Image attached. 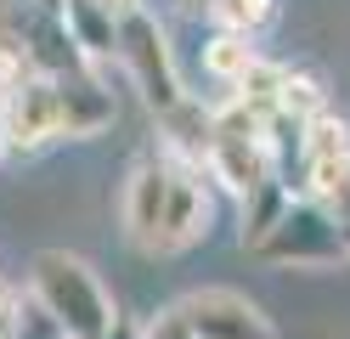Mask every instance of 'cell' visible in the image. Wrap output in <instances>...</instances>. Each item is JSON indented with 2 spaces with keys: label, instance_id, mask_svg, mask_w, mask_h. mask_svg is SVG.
Instances as JSON below:
<instances>
[{
  "label": "cell",
  "instance_id": "cell-19",
  "mask_svg": "<svg viewBox=\"0 0 350 339\" xmlns=\"http://www.w3.org/2000/svg\"><path fill=\"white\" fill-rule=\"evenodd\" d=\"M102 6H107V12H119V17H124V12H136V0H102Z\"/></svg>",
  "mask_w": 350,
  "mask_h": 339
},
{
  "label": "cell",
  "instance_id": "cell-15",
  "mask_svg": "<svg viewBox=\"0 0 350 339\" xmlns=\"http://www.w3.org/2000/svg\"><path fill=\"white\" fill-rule=\"evenodd\" d=\"M209 17L221 23L226 34H249V40H254V34L277 17V0H221V6H215Z\"/></svg>",
  "mask_w": 350,
  "mask_h": 339
},
{
  "label": "cell",
  "instance_id": "cell-9",
  "mask_svg": "<svg viewBox=\"0 0 350 339\" xmlns=\"http://www.w3.org/2000/svg\"><path fill=\"white\" fill-rule=\"evenodd\" d=\"M57 113H62V136H102L119 108H113V90L91 68H74L57 79Z\"/></svg>",
  "mask_w": 350,
  "mask_h": 339
},
{
  "label": "cell",
  "instance_id": "cell-4",
  "mask_svg": "<svg viewBox=\"0 0 350 339\" xmlns=\"http://www.w3.org/2000/svg\"><path fill=\"white\" fill-rule=\"evenodd\" d=\"M170 187H175V158L159 147V153H142L130 164V181H124V198H119V215H124V238L159 255V232H164V203H170Z\"/></svg>",
  "mask_w": 350,
  "mask_h": 339
},
{
  "label": "cell",
  "instance_id": "cell-16",
  "mask_svg": "<svg viewBox=\"0 0 350 339\" xmlns=\"http://www.w3.org/2000/svg\"><path fill=\"white\" fill-rule=\"evenodd\" d=\"M142 339H198V334H192L181 300H175V305H164L159 316H147V323H142Z\"/></svg>",
  "mask_w": 350,
  "mask_h": 339
},
{
  "label": "cell",
  "instance_id": "cell-13",
  "mask_svg": "<svg viewBox=\"0 0 350 339\" xmlns=\"http://www.w3.org/2000/svg\"><path fill=\"white\" fill-rule=\"evenodd\" d=\"M260 62H266V57L254 51V40H249V34H226V29H221V34L204 45V74H209V79H221L226 90H237Z\"/></svg>",
  "mask_w": 350,
  "mask_h": 339
},
{
  "label": "cell",
  "instance_id": "cell-14",
  "mask_svg": "<svg viewBox=\"0 0 350 339\" xmlns=\"http://www.w3.org/2000/svg\"><path fill=\"white\" fill-rule=\"evenodd\" d=\"M277 113H282V119H294V125H317L322 113H327V90H322L311 74H288Z\"/></svg>",
  "mask_w": 350,
  "mask_h": 339
},
{
  "label": "cell",
  "instance_id": "cell-21",
  "mask_svg": "<svg viewBox=\"0 0 350 339\" xmlns=\"http://www.w3.org/2000/svg\"><path fill=\"white\" fill-rule=\"evenodd\" d=\"M345 249H350V221H345Z\"/></svg>",
  "mask_w": 350,
  "mask_h": 339
},
{
  "label": "cell",
  "instance_id": "cell-5",
  "mask_svg": "<svg viewBox=\"0 0 350 339\" xmlns=\"http://www.w3.org/2000/svg\"><path fill=\"white\" fill-rule=\"evenodd\" d=\"M181 311L198 339H277L271 316L249 294H232V288H198L181 300Z\"/></svg>",
  "mask_w": 350,
  "mask_h": 339
},
{
  "label": "cell",
  "instance_id": "cell-20",
  "mask_svg": "<svg viewBox=\"0 0 350 339\" xmlns=\"http://www.w3.org/2000/svg\"><path fill=\"white\" fill-rule=\"evenodd\" d=\"M187 6H198V12H215V6H221V0H187Z\"/></svg>",
  "mask_w": 350,
  "mask_h": 339
},
{
  "label": "cell",
  "instance_id": "cell-12",
  "mask_svg": "<svg viewBox=\"0 0 350 339\" xmlns=\"http://www.w3.org/2000/svg\"><path fill=\"white\" fill-rule=\"evenodd\" d=\"M288 210H294V187H288V181H266L254 198H243V232H237V243L254 255V249L282 226V215H288Z\"/></svg>",
  "mask_w": 350,
  "mask_h": 339
},
{
  "label": "cell",
  "instance_id": "cell-3",
  "mask_svg": "<svg viewBox=\"0 0 350 339\" xmlns=\"http://www.w3.org/2000/svg\"><path fill=\"white\" fill-rule=\"evenodd\" d=\"M254 255L271 260V266H339V260H350L345 221L317 198H294V210L282 215V226L254 249Z\"/></svg>",
  "mask_w": 350,
  "mask_h": 339
},
{
  "label": "cell",
  "instance_id": "cell-11",
  "mask_svg": "<svg viewBox=\"0 0 350 339\" xmlns=\"http://www.w3.org/2000/svg\"><path fill=\"white\" fill-rule=\"evenodd\" d=\"M62 17L85 57H119V12H107L102 0H62Z\"/></svg>",
  "mask_w": 350,
  "mask_h": 339
},
{
  "label": "cell",
  "instance_id": "cell-18",
  "mask_svg": "<svg viewBox=\"0 0 350 339\" xmlns=\"http://www.w3.org/2000/svg\"><path fill=\"white\" fill-rule=\"evenodd\" d=\"M0 153H12V142H6V97H0Z\"/></svg>",
  "mask_w": 350,
  "mask_h": 339
},
{
  "label": "cell",
  "instance_id": "cell-2",
  "mask_svg": "<svg viewBox=\"0 0 350 339\" xmlns=\"http://www.w3.org/2000/svg\"><path fill=\"white\" fill-rule=\"evenodd\" d=\"M119 62H124L130 85L142 90V102L152 113H170V108L187 102V85H181V74H175L170 40L159 29V17H147L142 6L119 17Z\"/></svg>",
  "mask_w": 350,
  "mask_h": 339
},
{
  "label": "cell",
  "instance_id": "cell-8",
  "mask_svg": "<svg viewBox=\"0 0 350 339\" xmlns=\"http://www.w3.org/2000/svg\"><path fill=\"white\" fill-rule=\"evenodd\" d=\"M209 170H192V164H175V187L164 203V232H159V255H175V249H192L198 238H209V221H215V203H209Z\"/></svg>",
  "mask_w": 350,
  "mask_h": 339
},
{
  "label": "cell",
  "instance_id": "cell-1",
  "mask_svg": "<svg viewBox=\"0 0 350 339\" xmlns=\"http://www.w3.org/2000/svg\"><path fill=\"white\" fill-rule=\"evenodd\" d=\"M29 288H34V305L68 339H107L119 328V311L107 300V288L96 283V271L79 255H68V249H40L29 260Z\"/></svg>",
  "mask_w": 350,
  "mask_h": 339
},
{
  "label": "cell",
  "instance_id": "cell-17",
  "mask_svg": "<svg viewBox=\"0 0 350 339\" xmlns=\"http://www.w3.org/2000/svg\"><path fill=\"white\" fill-rule=\"evenodd\" d=\"M107 339H142V328H136V323H124V316H119V328L107 334Z\"/></svg>",
  "mask_w": 350,
  "mask_h": 339
},
{
  "label": "cell",
  "instance_id": "cell-7",
  "mask_svg": "<svg viewBox=\"0 0 350 339\" xmlns=\"http://www.w3.org/2000/svg\"><path fill=\"white\" fill-rule=\"evenodd\" d=\"M62 136V113H57V79L29 74L17 90H6V142L12 153H40L46 142Z\"/></svg>",
  "mask_w": 350,
  "mask_h": 339
},
{
  "label": "cell",
  "instance_id": "cell-6",
  "mask_svg": "<svg viewBox=\"0 0 350 339\" xmlns=\"http://www.w3.org/2000/svg\"><path fill=\"white\" fill-rule=\"evenodd\" d=\"M299 175H305V192L299 198H317V203H334L339 187L350 181V125L322 113V119L305 130V147H299Z\"/></svg>",
  "mask_w": 350,
  "mask_h": 339
},
{
  "label": "cell",
  "instance_id": "cell-10",
  "mask_svg": "<svg viewBox=\"0 0 350 339\" xmlns=\"http://www.w3.org/2000/svg\"><path fill=\"white\" fill-rule=\"evenodd\" d=\"M159 130H164V153L175 164H192L204 170L209 164V142H215V108H204L198 97H187L181 108L159 113Z\"/></svg>",
  "mask_w": 350,
  "mask_h": 339
}]
</instances>
